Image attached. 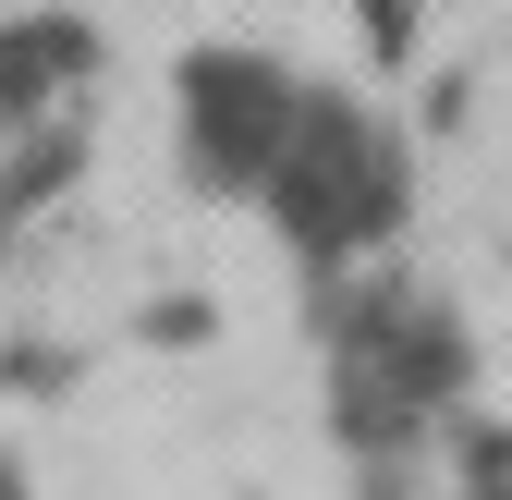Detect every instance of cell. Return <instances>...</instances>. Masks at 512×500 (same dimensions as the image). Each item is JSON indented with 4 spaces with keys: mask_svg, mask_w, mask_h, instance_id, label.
Instances as JSON below:
<instances>
[{
    "mask_svg": "<svg viewBox=\"0 0 512 500\" xmlns=\"http://www.w3.org/2000/svg\"><path fill=\"white\" fill-rule=\"evenodd\" d=\"M403 196H415L403 135H391L366 98L305 86V122H293V147H281V171H269L281 244H293V257H317V269H342V257H366V244L403 232Z\"/></svg>",
    "mask_w": 512,
    "mask_h": 500,
    "instance_id": "6da1fadb",
    "label": "cell"
},
{
    "mask_svg": "<svg viewBox=\"0 0 512 500\" xmlns=\"http://www.w3.org/2000/svg\"><path fill=\"white\" fill-rule=\"evenodd\" d=\"M330 379H342L330 403L354 427V452L391 464L427 415H452V391H464V318L427 281H366L330 318Z\"/></svg>",
    "mask_w": 512,
    "mask_h": 500,
    "instance_id": "7a4b0ae2",
    "label": "cell"
},
{
    "mask_svg": "<svg viewBox=\"0 0 512 500\" xmlns=\"http://www.w3.org/2000/svg\"><path fill=\"white\" fill-rule=\"evenodd\" d=\"M171 122H183V171L196 196H269V171L305 122V86L269 49H183L171 61Z\"/></svg>",
    "mask_w": 512,
    "mask_h": 500,
    "instance_id": "3957f363",
    "label": "cell"
},
{
    "mask_svg": "<svg viewBox=\"0 0 512 500\" xmlns=\"http://www.w3.org/2000/svg\"><path fill=\"white\" fill-rule=\"evenodd\" d=\"M86 74H98V37H86L74 13H25V25H0V122L49 110L61 86H86Z\"/></svg>",
    "mask_w": 512,
    "mask_h": 500,
    "instance_id": "277c9868",
    "label": "cell"
},
{
    "mask_svg": "<svg viewBox=\"0 0 512 500\" xmlns=\"http://www.w3.org/2000/svg\"><path fill=\"white\" fill-rule=\"evenodd\" d=\"M464 500H512V427H464Z\"/></svg>",
    "mask_w": 512,
    "mask_h": 500,
    "instance_id": "5b68a950",
    "label": "cell"
},
{
    "mask_svg": "<svg viewBox=\"0 0 512 500\" xmlns=\"http://www.w3.org/2000/svg\"><path fill=\"white\" fill-rule=\"evenodd\" d=\"M366 37H378V49H403V37H415V0H366Z\"/></svg>",
    "mask_w": 512,
    "mask_h": 500,
    "instance_id": "8992f818",
    "label": "cell"
},
{
    "mask_svg": "<svg viewBox=\"0 0 512 500\" xmlns=\"http://www.w3.org/2000/svg\"><path fill=\"white\" fill-rule=\"evenodd\" d=\"M0 500H37V488H25V464H0Z\"/></svg>",
    "mask_w": 512,
    "mask_h": 500,
    "instance_id": "52a82bcc",
    "label": "cell"
}]
</instances>
